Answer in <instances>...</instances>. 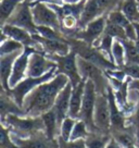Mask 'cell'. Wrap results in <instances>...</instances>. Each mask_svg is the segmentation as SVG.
Listing matches in <instances>:
<instances>
[{"label":"cell","instance_id":"17","mask_svg":"<svg viewBox=\"0 0 139 148\" xmlns=\"http://www.w3.org/2000/svg\"><path fill=\"white\" fill-rule=\"evenodd\" d=\"M85 85H86V81L82 79V82H79L77 85L73 86V90H72L71 102H70L69 116L73 118V119H76V120H78L79 112H80L82 105H83Z\"/></svg>","mask_w":139,"mask_h":148},{"label":"cell","instance_id":"21","mask_svg":"<svg viewBox=\"0 0 139 148\" xmlns=\"http://www.w3.org/2000/svg\"><path fill=\"white\" fill-rule=\"evenodd\" d=\"M119 9L132 23H139V9L137 0H124Z\"/></svg>","mask_w":139,"mask_h":148},{"label":"cell","instance_id":"23","mask_svg":"<svg viewBox=\"0 0 139 148\" xmlns=\"http://www.w3.org/2000/svg\"><path fill=\"white\" fill-rule=\"evenodd\" d=\"M24 0H1L0 2V22L1 26L7 23L9 18L13 14L15 9Z\"/></svg>","mask_w":139,"mask_h":148},{"label":"cell","instance_id":"34","mask_svg":"<svg viewBox=\"0 0 139 148\" xmlns=\"http://www.w3.org/2000/svg\"><path fill=\"white\" fill-rule=\"evenodd\" d=\"M106 148H123L122 146H121V144L116 140L114 137H111V139H110V142L108 143L107 147Z\"/></svg>","mask_w":139,"mask_h":148},{"label":"cell","instance_id":"13","mask_svg":"<svg viewBox=\"0 0 139 148\" xmlns=\"http://www.w3.org/2000/svg\"><path fill=\"white\" fill-rule=\"evenodd\" d=\"M1 34L21 42L25 47H34L37 50L42 51L40 45L34 39V35L24 28H21L15 25H11V24H5L1 26Z\"/></svg>","mask_w":139,"mask_h":148},{"label":"cell","instance_id":"1","mask_svg":"<svg viewBox=\"0 0 139 148\" xmlns=\"http://www.w3.org/2000/svg\"><path fill=\"white\" fill-rule=\"evenodd\" d=\"M70 83V79L64 74H57L52 79L39 85L25 97L23 108L25 116H42L50 111L58 95Z\"/></svg>","mask_w":139,"mask_h":148},{"label":"cell","instance_id":"33","mask_svg":"<svg viewBox=\"0 0 139 148\" xmlns=\"http://www.w3.org/2000/svg\"><path fill=\"white\" fill-rule=\"evenodd\" d=\"M122 70L132 79H139V64H125Z\"/></svg>","mask_w":139,"mask_h":148},{"label":"cell","instance_id":"30","mask_svg":"<svg viewBox=\"0 0 139 148\" xmlns=\"http://www.w3.org/2000/svg\"><path fill=\"white\" fill-rule=\"evenodd\" d=\"M104 34L113 37L114 39H120V40L127 39L125 34V29L123 27H121V26H119V25H116V24L112 23L110 21H108V18H107L106 29H104Z\"/></svg>","mask_w":139,"mask_h":148},{"label":"cell","instance_id":"6","mask_svg":"<svg viewBox=\"0 0 139 148\" xmlns=\"http://www.w3.org/2000/svg\"><path fill=\"white\" fill-rule=\"evenodd\" d=\"M96 98H97V90H96V87H95V84L91 81H86L83 105H82V109H80V112H79L78 120H82L86 123L90 133L98 132L97 127L95 125V122H93Z\"/></svg>","mask_w":139,"mask_h":148},{"label":"cell","instance_id":"8","mask_svg":"<svg viewBox=\"0 0 139 148\" xmlns=\"http://www.w3.org/2000/svg\"><path fill=\"white\" fill-rule=\"evenodd\" d=\"M93 122L98 132L111 134V112L107 94H98L93 113Z\"/></svg>","mask_w":139,"mask_h":148},{"label":"cell","instance_id":"5","mask_svg":"<svg viewBox=\"0 0 139 148\" xmlns=\"http://www.w3.org/2000/svg\"><path fill=\"white\" fill-rule=\"evenodd\" d=\"M51 60L57 63V74H64L67 76L70 82L73 86L82 82V76L79 74L77 65V55L76 52L71 50L70 53L65 56H48Z\"/></svg>","mask_w":139,"mask_h":148},{"label":"cell","instance_id":"15","mask_svg":"<svg viewBox=\"0 0 139 148\" xmlns=\"http://www.w3.org/2000/svg\"><path fill=\"white\" fill-rule=\"evenodd\" d=\"M72 90H73V85L70 82L66 86H65L60 94L58 95L56 99L55 106H53V111L56 113L59 125L61 126V123L63 122L65 118L69 116L70 111V102H71V96H72Z\"/></svg>","mask_w":139,"mask_h":148},{"label":"cell","instance_id":"11","mask_svg":"<svg viewBox=\"0 0 139 148\" xmlns=\"http://www.w3.org/2000/svg\"><path fill=\"white\" fill-rule=\"evenodd\" d=\"M58 68L57 63L42 51H34L28 61L27 76L29 77H42L45 74L51 72Z\"/></svg>","mask_w":139,"mask_h":148},{"label":"cell","instance_id":"26","mask_svg":"<svg viewBox=\"0 0 139 148\" xmlns=\"http://www.w3.org/2000/svg\"><path fill=\"white\" fill-rule=\"evenodd\" d=\"M125 48L126 64H139V51L135 45V42L129 39L122 40Z\"/></svg>","mask_w":139,"mask_h":148},{"label":"cell","instance_id":"7","mask_svg":"<svg viewBox=\"0 0 139 148\" xmlns=\"http://www.w3.org/2000/svg\"><path fill=\"white\" fill-rule=\"evenodd\" d=\"M31 7L34 21L37 26H48L62 32L59 15L50 5L40 1H34L31 3Z\"/></svg>","mask_w":139,"mask_h":148},{"label":"cell","instance_id":"29","mask_svg":"<svg viewBox=\"0 0 139 148\" xmlns=\"http://www.w3.org/2000/svg\"><path fill=\"white\" fill-rule=\"evenodd\" d=\"M90 134L88 127L86 123L82 120L76 121L72 135H71V139L70 140H78V139H86L88 137V135Z\"/></svg>","mask_w":139,"mask_h":148},{"label":"cell","instance_id":"25","mask_svg":"<svg viewBox=\"0 0 139 148\" xmlns=\"http://www.w3.org/2000/svg\"><path fill=\"white\" fill-rule=\"evenodd\" d=\"M112 60L114 64L122 69L126 64V58H125V48L122 40L120 39H114L113 46H112Z\"/></svg>","mask_w":139,"mask_h":148},{"label":"cell","instance_id":"36","mask_svg":"<svg viewBox=\"0 0 139 148\" xmlns=\"http://www.w3.org/2000/svg\"><path fill=\"white\" fill-rule=\"evenodd\" d=\"M83 0H63V5H76Z\"/></svg>","mask_w":139,"mask_h":148},{"label":"cell","instance_id":"20","mask_svg":"<svg viewBox=\"0 0 139 148\" xmlns=\"http://www.w3.org/2000/svg\"><path fill=\"white\" fill-rule=\"evenodd\" d=\"M45 126V134L49 139H57L60 135V125L53 109L42 116Z\"/></svg>","mask_w":139,"mask_h":148},{"label":"cell","instance_id":"28","mask_svg":"<svg viewBox=\"0 0 139 148\" xmlns=\"http://www.w3.org/2000/svg\"><path fill=\"white\" fill-rule=\"evenodd\" d=\"M76 121H77L76 119H73L71 116L65 118L60 126V135H59L60 138H62L65 142H70L73 129H74L75 124H76Z\"/></svg>","mask_w":139,"mask_h":148},{"label":"cell","instance_id":"16","mask_svg":"<svg viewBox=\"0 0 139 148\" xmlns=\"http://www.w3.org/2000/svg\"><path fill=\"white\" fill-rule=\"evenodd\" d=\"M22 52H14V53L3 55L0 57V82H1L2 89H5V92L10 90L9 81L12 74L14 62Z\"/></svg>","mask_w":139,"mask_h":148},{"label":"cell","instance_id":"27","mask_svg":"<svg viewBox=\"0 0 139 148\" xmlns=\"http://www.w3.org/2000/svg\"><path fill=\"white\" fill-rule=\"evenodd\" d=\"M25 49V46L21 42L14 40L12 38L7 37L5 39L1 40V47H0V56L14 53V52H22Z\"/></svg>","mask_w":139,"mask_h":148},{"label":"cell","instance_id":"4","mask_svg":"<svg viewBox=\"0 0 139 148\" xmlns=\"http://www.w3.org/2000/svg\"><path fill=\"white\" fill-rule=\"evenodd\" d=\"M57 75V69L52 70L51 72L45 74L42 77H29L27 76L25 79H23L21 83H19L15 87L11 88L9 92V95L16 101V103L20 107L23 106V102L25 97L27 96L31 92H33L39 85L46 83L48 81L52 79Z\"/></svg>","mask_w":139,"mask_h":148},{"label":"cell","instance_id":"14","mask_svg":"<svg viewBox=\"0 0 139 148\" xmlns=\"http://www.w3.org/2000/svg\"><path fill=\"white\" fill-rule=\"evenodd\" d=\"M34 39L40 45L42 50L47 56H65L70 53L72 48L67 42V38L64 40H56V39H47L40 35H34Z\"/></svg>","mask_w":139,"mask_h":148},{"label":"cell","instance_id":"32","mask_svg":"<svg viewBox=\"0 0 139 148\" xmlns=\"http://www.w3.org/2000/svg\"><path fill=\"white\" fill-rule=\"evenodd\" d=\"M59 140V148H87L85 139H78V140H70L65 142L62 138L58 137Z\"/></svg>","mask_w":139,"mask_h":148},{"label":"cell","instance_id":"37","mask_svg":"<svg viewBox=\"0 0 139 148\" xmlns=\"http://www.w3.org/2000/svg\"><path fill=\"white\" fill-rule=\"evenodd\" d=\"M125 148H139V144H133V145H129Z\"/></svg>","mask_w":139,"mask_h":148},{"label":"cell","instance_id":"38","mask_svg":"<svg viewBox=\"0 0 139 148\" xmlns=\"http://www.w3.org/2000/svg\"><path fill=\"white\" fill-rule=\"evenodd\" d=\"M26 1H28V2H31V3H32V2H34V1H37V0H26Z\"/></svg>","mask_w":139,"mask_h":148},{"label":"cell","instance_id":"18","mask_svg":"<svg viewBox=\"0 0 139 148\" xmlns=\"http://www.w3.org/2000/svg\"><path fill=\"white\" fill-rule=\"evenodd\" d=\"M101 15H103V13L98 3V0H86V3L84 5V9L79 18V29L84 28L88 23Z\"/></svg>","mask_w":139,"mask_h":148},{"label":"cell","instance_id":"35","mask_svg":"<svg viewBox=\"0 0 139 148\" xmlns=\"http://www.w3.org/2000/svg\"><path fill=\"white\" fill-rule=\"evenodd\" d=\"M135 26H136V29H137V37H136V40H135V45L137 47V49L139 51V23H134Z\"/></svg>","mask_w":139,"mask_h":148},{"label":"cell","instance_id":"31","mask_svg":"<svg viewBox=\"0 0 139 148\" xmlns=\"http://www.w3.org/2000/svg\"><path fill=\"white\" fill-rule=\"evenodd\" d=\"M107 16H108V21H110V22L116 24V25H119V26H121V27L123 28H125L128 24L132 23V22L128 21V18L123 14V12L120 9H115L113 10V11H111L110 13L107 14Z\"/></svg>","mask_w":139,"mask_h":148},{"label":"cell","instance_id":"24","mask_svg":"<svg viewBox=\"0 0 139 148\" xmlns=\"http://www.w3.org/2000/svg\"><path fill=\"white\" fill-rule=\"evenodd\" d=\"M129 97L136 100V107H135L133 114L126 119V124H127V126H132L135 130L137 138L139 140V92L130 89Z\"/></svg>","mask_w":139,"mask_h":148},{"label":"cell","instance_id":"9","mask_svg":"<svg viewBox=\"0 0 139 148\" xmlns=\"http://www.w3.org/2000/svg\"><path fill=\"white\" fill-rule=\"evenodd\" d=\"M5 24H11V25L24 28L33 35L37 34V25L35 24V21H34L31 2H28L26 0H24L15 9L13 14L10 16Z\"/></svg>","mask_w":139,"mask_h":148},{"label":"cell","instance_id":"22","mask_svg":"<svg viewBox=\"0 0 139 148\" xmlns=\"http://www.w3.org/2000/svg\"><path fill=\"white\" fill-rule=\"evenodd\" d=\"M111 134H106L101 132H93L85 139L87 148H106L111 139Z\"/></svg>","mask_w":139,"mask_h":148},{"label":"cell","instance_id":"12","mask_svg":"<svg viewBox=\"0 0 139 148\" xmlns=\"http://www.w3.org/2000/svg\"><path fill=\"white\" fill-rule=\"evenodd\" d=\"M37 49L34 47H25L24 51L18 57V59L15 60L13 65V70H12V74L9 81L10 89L15 87L19 83H21L23 79L27 77V69H28V61H29V57L34 51ZM39 51V50H38Z\"/></svg>","mask_w":139,"mask_h":148},{"label":"cell","instance_id":"19","mask_svg":"<svg viewBox=\"0 0 139 148\" xmlns=\"http://www.w3.org/2000/svg\"><path fill=\"white\" fill-rule=\"evenodd\" d=\"M1 120L5 119L9 114H16V116H25L22 107H20L16 101L9 95V92L2 89L1 92Z\"/></svg>","mask_w":139,"mask_h":148},{"label":"cell","instance_id":"2","mask_svg":"<svg viewBox=\"0 0 139 148\" xmlns=\"http://www.w3.org/2000/svg\"><path fill=\"white\" fill-rule=\"evenodd\" d=\"M1 123L9 130L11 135L20 138H27L40 132L45 133V126L42 116L9 114L1 120Z\"/></svg>","mask_w":139,"mask_h":148},{"label":"cell","instance_id":"39","mask_svg":"<svg viewBox=\"0 0 139 148\" xmlns=\"http://www.w3.org/2000/svg\"><path fill=\"white\" fill-rule=\"evenodd\" d=\"M137 5H138V9H139V0H137Z\"/></svg>","mask_w":139,"mask_h":148},{"label":"cell","instance_id":"10","mask_svg":"<svg viewBox=\"0 0 139 148\" xmlns=\"http://www.w3.org/2000/svg\"><path fill=\"white\" fill-rule=\"evenodd\" d=\"M107 14H103L101 16L97 18L96 20L91 21L82 29H78L76 33H74L71 37L83 40L89 45L93 46L95 42L104 34L106 25H107Z\"/></svg>","mask_w":139,"mask_h":148},{"label":"cell","instance_id":"3","mask_svg":"<svg viewBox=\"0 0 139 148\" xmlns=\"http://www.w3.org/2000/svg\"><path fill=\"white\" fill-rule=\"evenodd\" d=\"M77 65L82 79L85 81H91L95 84L98 94H107L110 84L107 74L103 70L78 56H77Z\"/></svg>","mask_w":139,"mask_h":148}]
</instances>
